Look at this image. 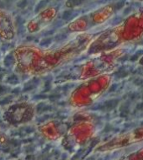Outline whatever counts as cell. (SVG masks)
<instances>
[{
	"label": "cell",
	"instance_id": "6da1fadb",
	"mask_svg": "<svg viewBox=\"0 0 143 160\" xmlns=\"http://www.w3.org/2000/svg\"><path fill=\"white\" fill-rule=\"evenodd\" d=\"M93 42L88 33H77L62 45L52 48L22 45L14 54L16 68L27 75H43L74 59L88 48Z\"/></svg>",
	"mask_w": 143,
	"mask_h": 160
},
{
	"label": "cell",
	"instance_id": "7a4b0ae2",
	"mask_svg": "<svg viewBox=\"0 0 143 160\" xmlns=\"http://www.w3.org/2000/svg\"><path fill=\"white\" fill-rule=\"evenodd\" d=\"M16 36V25L13 16L8 11L0 9V39L12 41Z\"/></svg>",
	"mask_w": 143,
	"mask_h": 160
},
{
	"label": "cell",
	"instance_id": "3957f363",
	"mask_svg": "<svg viewBox=\"0 0 143 160\" xmlns=\"http://www.w3.org/2000/svg\"><path fill=\"white\" fill-rule=\"evenodd\" d=\"M57 16V9L54 8H46L44 11L34 17L29 23H27V30L31 33L38 32L40 30L45 29L47 25H50V22L43 20L45 19H54Z\"/></svg>",
	"mask_w": 143,
	"mask_h": 160
},
{
	"label": "cell",
	"instance_id": "277c9868",
	"mask_svg": "<svg viewBox=\"0 0 143 160\" xmlns=\"http://www.w3.org/2000/svg\"><path fill=\"white\" fill-rule=\"evenodd\" d=\"M5 142H6V137L3 132H0V146H3Z\"/></svg>",
	"mask_w": 143,
	"mask_h": 160
}]
</instances>
